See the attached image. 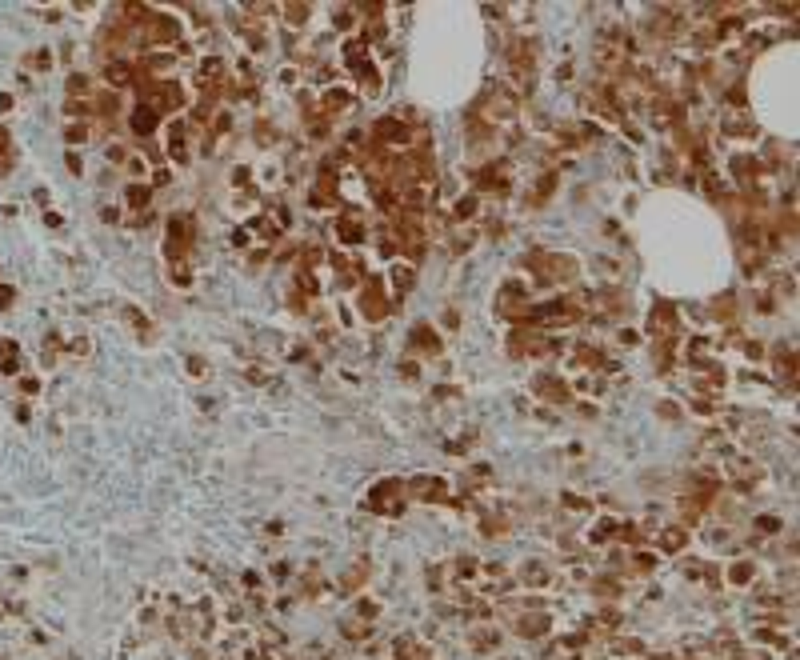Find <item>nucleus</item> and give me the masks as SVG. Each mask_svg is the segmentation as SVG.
<instances>
[{
  "label": "nucleus",
  "instance_id": "3",
  "mask_svg": "<svg viewBox=\"0 0 800 660\" xmlns=\"http://www.w3.org/2000/svg\"><path fill=\"white\" fill-rule=\"evenodd\" d=\"M132 129L141 132V136H148V132L157 129V108H148V104H141V108L132 113Z\"/></svg>",
  "mask_w": 800,
  "mask_h": 660
},
{
  "label": "nucleus",
  "instance_id": "9",
  "mask_svg": "<svg viewBox=\"0 0 800 660\" xmlns=\"http://www.w3.org/2000/svg\"><path fill=\"white\" fill-rule=\"evenodd\" d=\"M408 284H413V273H408V268H397V289L404 292Z\"/></svg>",
  "mask_w": 800,
  "mask_h": 660
},
{
  "label": "nucleus",
  "instance_id": "12",
  "mask_svg": "<svg viewBox=\"0 0 800 660\" xmlns=\"http://www.w3.org/2000/svg\"><path fill=\"white\" fill-rule=\"evenodd\" d=\"M13 296H16V292L8 289V284H0V308H4V305H13Z\"/></svg>",
  "mask_w": 800,
  "mask_h": 660
},
{
  "label": "nucleus",
  "instance_id": "10",
  "mask_svg": "<svg viewBox=\"0 0 800 660\" xmlns=\"http://www.w3.org/2000/svg\"><path fill=\"white\" fill-rule=\"evenodd\" d=\"M84 88H88V81H84V77H72V81H68V92H72V97H77V92H84Z\"/></svg>",
  "mask_w": 800,
  "mask_h": 660
},
{
  "label": "nucleus",
  "instance_id": "5",
  "mask_svg": "<svg viewBox=\"0 0 800 660\" xmlns=\"http://www.w3.org/2000/svg\"><path fill=\"white\" fill-rule=\"evenodd\" d=\"M0 369L16 372V344H13V340H4V344H0Z\"/></svg>",
  "mask_w": 800,
  "mask_h": 660
},
{
  "label": "nucleus",
  "instance_id": "1",
  "mask_svg": "<svg viewBox=\"0 0 800 660\" xmlns=\"http://www.w3.org/2000/svg\"><path fill=\"white\" fill-rule=\"evenodd\" d=\"M360 308H365V316L368 321H381L384 312V296H381V280H368V289H365V296H360Z\"/></svg>",
  "mask_w": 800,
  "mask_h": 660
},
{
  "label": "nucleus",
  "instance_id": "11",
  "mask_svg": "<svg viewBox=\"0 0 800 660\" xmlns=\"http://www.w3.org/2000/svg\"><path fill=\"white\" fill-rule=\"evenodd\" d=\"M472 209H477V200H461V204H456V216H472Z\"/></svg>",
  "mask_w": 800,
  "mask_h": 660
},
{
  "label": "nucleus",
  "instance_id": "4",
  "mask_svg": "<svg viewBox=\"0 0 800 660\" xmlns=\"http://www.w3.org/2000/svg\"><path fill=\"white\" fill-rule=\"evenodd\" d=\"M376 136H384V140H404L408 132H404L400 120H381V124H376Z\"/></svg>",
  "mask_w": 800,
  "mask_h": 660
},
{
  "label": "nucleus",
  "instance_id": "2",
  "mask_svg": "<svg viewBox=\"0 0 800 660\" xmlns=\"http://www.w3.org/2000/svg\"><path fill=\"white\" fill-rule=\"evenodd\" d=\"M189 232L192 225L180 216V220H173V228H168V257H184V248H189Z\"/></svg>",
  "mask_w": 800,
  "mask_h": 660
},
{
  "label": "nucleus",
  "instance_id": "7",
  "mask_svg": "<svg viewBox=\"0 0 800 660\" xmlns=\"http://www.w3.org/2000/svg\"><path fill=\"white\" fill-rule=\"evenodd\" d=\"M340 236H344V241H360V228L352 225V220H340Z\"/></svg>",
  "mask_w": 800,
  "mask_h": 660
},
{
  "label": "nucleus",
  "instance_id": "8",
  "mask_svg": "<svg viewBox=\"0 0 800 660\" xmlns=\"http://www.w3.org/2000/svg\"><path fill=\"white\" fill-rule=\"evenodd\" d=\"M128 200H132V204H144V200H148V188L132 184V188H128Z\"/></svg>",
  "mask_w": 800,
  "mask_h": 660
},
{
  "label": "nucleus",
  "instance_id": "6",
  "mask_svg": "<svg viewBox=\"0 0 800 660\" xmlns=\"http://www.w3.org/2000/svg\"><path fill=\"white\" fill-rule=\"evenodd\" d=\"M109 81H116V84H128V81H132V72H128L125 65H109Z\"/></svg>",
  "mask_w": 800,
  "mask_h": 660
}]
</instances>
